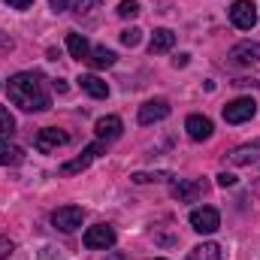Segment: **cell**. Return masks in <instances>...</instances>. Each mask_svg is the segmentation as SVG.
<instances>
[{"instance_id":"1","label":"cell","mask_w":260,"mask_h":260,"mask_svg":"<svg viewBox=\"0 0 260 260\" xmlns=\"http://www.w3.org/2000/svg\"><path fill=\"white\" fill-rule=\"evenodd\" d=\"M9 91V100L15 106H21L24 112H43L52 106V97L46 91V82L40 73H15L6 85Z\"/></svg>"},{"instance_id":"2","label":"cell","mask_w":260,"mask_h":260,"mask_svg":"<svg viewBox=\"0 0 260 260\" xmlns=\"http://www.w3.org/2000/svg\"><path fill=\"white\" fill-rule=\"evenodd\" d=\"M230 21H233V27H239V30H251V27L257 24V6H254L251 0H236V3L230 6Z\"/></svg>"},{"instance_id":"3","label":"cell","mask_w":260,"mask_h":260,"mask_svg":"<svg viewBox=\"0 0 260 260\" xmlns=\"http://www.w3.org/2000/svg\"><path fill=\"white\" fill-rule=\"evenodd\" d=\"M254 112H257V103L251 97H239V100H233V103L224 106V121L227 124H242V121L254 118Z\"/></svg>"},{"instance_id":"4","label":"cell","mask_w":260,"mask_h":260,"mask_svg":"<svg viewBox=\"0 0 260 260\" xmlns=\"http://www.w3.org/2000/svg\"><path fill=\"white\" fill-rule=\"evenodd\" d=\"M112 245H115V230H112L109 224L88 227V233H85V248H91V251H106V248H112Z\"/></svg>"},{"instance_id":"5","label":"cell","mask_w":260,"mask_h":260,"mask_svg":"<svg viewBox=\"0 0 260 260\" xmlns=\"http://www.w3.org/2000/svg\"><path fill=\"white\" fill-rule=\"evenodd\" d=\"M82 218H85V212L79 206H61V209L52 212V224L64 233H73L76 227H82Z\"/></svg>"},{"instance_id":"6","label":"cell","mask_w":260,"mask_h":260,"mask_svg":"<svg viewBox=\"0 0 260 260\" xmlns=\"http://www.w3.org/2000/svg\"><path fill=\"white\" fill-rule=\"evenodd\" d=\"M103 151H106V142H103V139L91 142V145L82 151V157H76V160H70V164H64V167H61V173H64V176H73V173L88 170V167H91V160H94V157H100Z\"/></svg>"},{"instance_id":"7","label":"cell","mask_w":260,"mask_h":260,"mask_svg":"<svg viewBox=\"0 0 260 260\" xmlns=\"http://www.w3.org/2000/svg\"><path fill=\"white\" fill-rule=\"evenodd\" d=\"M191 227H194L197 233H215V230L221 227V215H218V209H212V206L194 209V212H191Z\"/></svg>"},{"instance_id":"8","label":"cell","mask_w":260,"mask_h":260,"mask_svg":"<svg viewBox=\"0 0 260 260\" xmlns=\"http://www.w3.org/2000/svg\"><path fill=\"white\" fill-rule=\"evenodd\" d=\"M70 142V136H67L64 130L58 127H43L40 133H37V151H43V154H49V151H55V148H61V145H67Z\"/></svg>"},{"instance_id":"9","label":"cell","mask_w":260,"mask_h":260,"mask_svg":"<svg viewBox=\"0 0 260 260\" xmlns=\"http://www.w3.org/2000/svg\"><path fill=\"white\" fill-rule=\"evenodd\" d=\"M167 115H170V103L164 97L148 100V103L139 106V124H154V121H164Z\"/></svg>"},{"instance_id":"10","label":"cell","mask_w":260,"mask_h":260,"mask_svg":"<svg viewBox=\"0 0 260 260\" xmlns=\"http://www.w3.org/2000/svg\"><path fill=\"white\" fill-rule=\"evenodd\" d=\"M173 197L179 200V203H194L197 197L203 194V182H197V179H179V182H173Z\"/></svg>"},{"instance_id":"11","label":"cell","mask_w":260,"mask_h":260,"mask_svg":"<svg viewBox=\"0 0 260 260\" xmlns=\"http://www.w3.org/2000/svg\"><path fill=\"white\" fill-rule=\"evenodd\" d=\"M79 88H82L85 94L97 97V100L109 97V85H106V82H103L100 76H94V73H82V76H79Z\"/></svg>"},{"instance_id":"12","label":"cell","mask_w":260,"mask_h":260,"mask_svg":"<svg viewBox=\"0 0 260 260\" xmlns=\"http://www.w3.org/2000/svg\"><path fill=\"white\" fill-rule=\"evenodd\" d=\"M230 58L242 67H254V64H260V46L257 43H239V46L230 52Z\"/></svg>"},{"instance_id":"13","label":"cell","mask_w":260,"mask_h":260,"mask_svg":"<svg viewBox=\"0 0 260 260\" xmlns=\"http://www.w3.org/2000/svg\"><path fill=\"white\" fill-rule=\"evenodd\" d=\"M185 130H188V136L197 139V142H206L209 136H212V121L209 118H203V115H188V121H185Z\"/></svg>"},{"instance_id":"14","label":"cell","mask_w":260,"mask_h":260,"mask_svg":"<svg viewBox=\"0 0 260 260\" xmlns=\"http://www.w3.org/2000/svg\"><path fill=\"white\" fill-rule=\"evenodd\" d=\"M121 130H124V124H121V118H118V115H106V118H100V121H97V136H100L103 142L118 139V136H121Z\"/></svg>"},{"instance_id":"15","label":"cell","mask_w":260,"mask_h":260,"mask_svg":"<svg viewBox=\"0 0 260 260\" xmlns=\"http://www.w3.org/2000/svg\"><path fill=\"white\" fill-rule=\"evenodd\" d=\"M173 43H176V34L167 30V27H160V30H154V37H151V43H148V52H151V55H164V52L173 49Z\"/></svg>"},{"instance_id":"16","label":"cell","mask_w":260,"mask_h":260,"mask_svg":"<svg viewBox=\"0 0 260 260\" xmlns=\"http://www.w3.org/2000/svg\"><path fill=\"white\" fill-rule=\"evenodd\" d=\"M67 52H70V58H76V61H85V58L91 55L88 40H85L82 34H67Z\"/></svg>"},{"instance_id":"17","label":"cell","mask_w":260,"mask_h":260,"mask_svg":"<svg viewBox=\"0 0 260 260\" xmlns=\"http://www.w3.org/2000/svg\"><path fill=\"white\" fill-rule=\"evenodd\" d=\"M188 260H224V251H221L218 242H203V245L191 248Z\"/></svg>"},{"instance_id":"18","label":"cell","mask_w":260,"mask_h":260,"mask_svg":"<svg viewBox=\"0 0 260 260\" xmlns=\"http://www.w3.org/2000/svg\"><path fill=\"white\" fill-rule=\"evenodd\" d=\"M230 160L233 164H257L260 160V142H254V145H239L230 154Z\"/></svg>"},{"instance_id":"19","label":"cell","mask_w":260,"mask_h":260,"mask_svg":"<svg viewBox=\"0 0 260 260\" xmlns=\"http://www.w3.org/2000/svg\"><path fill=\"white\" fill-rule=\"evenodd\" d=\"M115 58H118V55H115L112 49H106V46H97V49L88 55V61H91L94 67H100V70H103V67H112L115 64Z\"/></svg>"},{"instance_id":"20","label":"cell","mask_w":260,"mask_h":260,"mask_svg":"<svg viewBox=\"0 0 260 260\" xmlns=\"http://www.w3.org/2000/svg\"><path fill=\"white\" fill-rule=\"evenodd\" d=\"M24 151L15 148V145H0V167H9V164H21Z\"/></svg>"},{"instance_id":"21","label":"cell","mask_w":260,"mask_h":260,"mask_svg":"<svg viewBox=\"0 0 260 260\" xmlns=\"http://www.w3.org/2000/svg\"><path fill=\"white\" fill-rule=\"evenodd\" d=\"M15 133V118L6 106H0V139H9Z\"/></svg>"},{"instance_id":"22","label":"cell","mask_w":260,"mask_h":260,"mask_svg":"<svg viewBox=\"0 0 260 260\" xmlns=\"http://www.w3.org/2000/svg\"><path fill=\"white\" fill-rule=\"evenodd\" d=\"M139 40H142V30L139 27H127V30H121V43L133 49V46H139Z\"/></svg>"},{"instance_id":"23","label":"cell","mask_w":260,"mask_h":260,"mask_svg":"<svg viewBox=\"0 0 260 260\" xmlns=\"http://www.w3.org/2000/svg\"><path fill=\"white\" fill-rule=\"evenodd\" d=\"M160 179H167V173H133L136 185H148V182H160Z\"/></svg>"},{"instance_id":"24","label":"cell","mask_w":260,"mask_h":260,"mask_svg":"<svg viewBox=\"0 0 260 260\" xmlns=\"http://www.w3.org/2000/svg\"><path fill=\"white\" fill-rule=\"evenodd\" d=\"M118 15H121V18H133V15H139V3H133V0L118 3Z\"/></svg>"},{"instance_id":"25","label":"cell","mask_w":260,"mask_h":260,"mask_svg":"<svg viewBox=\"0 0 260 260\" xmlns=\"http://www.w3.org/2000/svg\"><path fill=\"white\" fill-rule=\"evenodd\" d=\"M218 185L221 188H233L236 185V176L233 173H218Z\"/></svg>"},{"instance_id":"26","label":"cell","mask_w":260,"mask_h":260,"mask_svg":"<svg viewBox=\"0 0 260 260\" xmlns=\"http://www.w3.org/2000/svg\"><path fill=\"white\" fill-rule=\"evenodd\" d=\"M9 254H12V242L6 236H0V260H6Z\"/></svg>"},{"instance_id":"27","label":"cell","mask_w":260,"mask_h":260,"mask_svg":"<svg viewBox=\"0 0 260 260\" xmlns=\"http://www.w3.org/2000/svg\"><path fill=\"white\" fill-rule=\"evenodd\" d=\"M85 6H94V0H73V9L76 12H88Z\"/></svg>"},{"instance_id":"28","label":"cell","mask_w":260,"mask_h":260,"mask_svg":"<svg viewBox=\"0 0 260 260\" xmlns=\"http://www.w3.org/2000/svg\"><path fill=\"white\" fill-rule=\"evenodd\" d=\"M6 3H9V6H15V9H27L34 0H6Z\"/></svg>"},{"instance_id":"29","label":"cell","mask_w":260,"mask_h":260,"mask_svg":"<svg viewBox=\"0 0 260 260\" xmlns=\"http://www.w3.org/2000/svg\"><path fill=\"white\" fill-rule=\"evenodd\" d=\"M52 9H55V12H64V9H67V0H52Z\"/></svg>"},{"instance_id":"30","label":"cell","mask_w":260,"mask_h":260,"mask_svg":"<svg viewBox=\"0 0 260 260\" xmlns=\"http://www.w3.org/2000/svg\"><path fill=\"white\" fill-rule=\"evenodd\" d=\"M0 49H6V52H9V49H12V40H6V37H0Z\"/></svg>"},{"instance_id":"31","label":"cell","mask_w":260,"mask_h":260,"mask_svg":"<svg viewBox=\"0 0 260 260\" xmlns=\"http://www.w3.org/2000/svg\"><path fill=\"white\" fill-rule=\"evenodd\" d=\"M157 260H164V257H157Z\"/></svg>"}]
</instances>
